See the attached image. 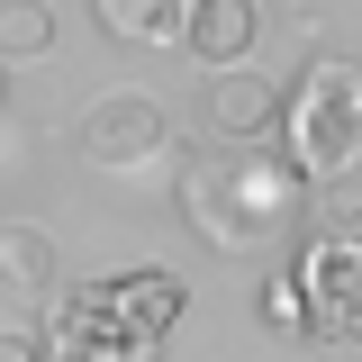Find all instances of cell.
<instances>
[{"label":"cell","instance_id":"obj_1","mask_svg":"<svg viewBox=\"0 0 362 362\" xmlns=\"http://www.w3.org/2000/svg\"><path fill=\"white\" fill-rule=\"evenodd\" d=\"M173 199H181V226L209 254H281L290 226L308 218V181L272 145H218V136L181 163Z\"/></svg>","mask_w":362,"mask_h":362},{"label":"cell","instance_id":"obj_2","mask_svg":"<svg viewBox=\"0 0 362 362\" xmlns=\"http://www.w3.org/2000/svg\"><path fill=\"white\" fill-rule=\"evenodd\" d=\"M181 308H190L181 272H109L54 308L37 344L45 362H163V335L181 326Z\"/></svg>","mask_w":362,"mask_h":362},{"label":"cell","instance_id":"obj_3","mask_svg":"<svg viewBox=\"0 0 362 362\" xmlns=\"http://www.w3.org/2000/svg\"><path fill=\"white\" fill-rule=\"evenodd\" d=\"M281 163L308 190H344L362 181V54H308L299 82L281 90Z\"/></svg>","mask_w":362,"mask_h":362},{"label":"cell","instance_id":"obj_4","mask_svg":"<svg viewBox=\"0 0 362 362\" xmlns=\"http://www.w3.org/2000/svg\"><path fill=\"white\" fill-rule=\"evenodd\" d=\"M290 281H299V308H308V344L354 354L362 344V209L317 218L290 254Z\"/></svg>","mask_w":362,"mask_h":362},{"label":"cell","instance_id":"obj_5","mask_svg":"<svg viewBox=\"0 0 362 362\" xmlns=\"http://www.w3.org/2000/svg\"><path fill=\"white\" fill-rule=\"evenodd\" d=\"M163 145H173V118L145 90H109V100H90L82 118H73V154H82L90 173H145Z\"/></svg>","mask_w":362,"mask_h":362},{"label":"cell","instance_id":"obj_6","mask_svg":"<svg viewBox=\"0 0 362 362\" xmlns=\"http://www.w3.org/2000/svg\"><path fill=\"white\" fill-rule=\"evenodd\" d=\"M281 127V82L272 73H209V136L218 145H263Z\"/></svg>","mask_w":362,"mask_h":362},{"label":"cell","instance_id":"obj_7","mask_svg":"<svg viewBox=\"0 0 362 362\" xmlns=\"http://www.w3.org/2000/svg\"><path fill=\"white\" fill-rule=\"evenodd\" d=\"M254 45H263V9H254V0H199V9H190L181 54H190L199 73H235Z\"/></svg>","mask_w":362,"mask_h":362},{"label":"cell","instance_id":"obj_8","mask_svg":"<svg viewBox=\"0 0 362 362\" xmlns=\"http://www.w3.org/2000/svg\"><path fill=\"white\" fill-rule=\"evenodd\" d=\"M190 9H199V0H90L100 37L145 45V54H181V37H190Z\"/></svg>","mask_w":362,"mask_h":362},{"label":"cell","instance_id":"obj_9","mask_svg":"<svg viewBox=\"0 0 362 362\" xmlns=\"http://www.w3.org/2000/svg\"><path fill=\"white\" fill-rule=\"evenodd\" d=\"M54 281H64L54 235L28 226V218H0V290H18V299H54Z\"/></svg>","mask_w":362,"mask_h":362},{"label":"cell","instance_id":"obj_10","mask_svg":"<svg viewBox=\"0 0 362 362\" xmlns=\"http://www.w3.org/2000/svg\"><path fill=\"white\" fill-rule=\"evenodd\" d=\"M54 0H0V64H37L54 54Z\"/></svg>","mask_w":362,"mask_h":362},{"label":"cell","instance_id":"obj_11","mask_svg":"<svg viewBox=\"0 0 362 362\" xmlns=\"http://www.w3.org/2000/svg\"><path fill=\"white\" fill-rule=\"evenodd\" d=\"M254 317H263L272 335H308V308H299V281H290V263L263 272V290H254Z\"/></svg>","mask_w":362,"mask_h":362},{"label":"cell","instance_id":"obj_12","mask_svg":"<svg viewBox=\"0 0 362 362\" xmlns=\"http://www.w3.org/2000/svg\"><path fill=\"white\" fill-rule=\"evenodd\" d=\"M0 362H45V344L28 335V326H9V335H0Z\"/></svg>","mask_w":362,"mask_h":362}]
</instances>
